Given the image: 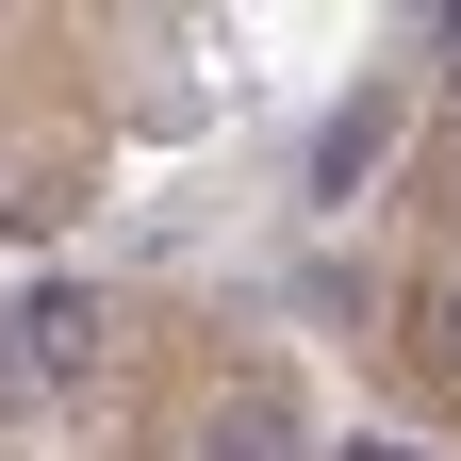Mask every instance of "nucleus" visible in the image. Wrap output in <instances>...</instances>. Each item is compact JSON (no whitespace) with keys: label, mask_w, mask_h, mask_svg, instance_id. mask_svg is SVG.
<instances>
[{"label":"nucleus","mask_w":461,"mask_h":461,"mask_svg":"<svg viewBox=\"0 0 461 461\" xmlns=\"http://www.w3.org/2000/svg\"><path fill=\"white\" fill-rule=\"evenodd\" d=\"M17 395H33V363H17V330H0V412H17Z\"/></svg>","instance_id":"nucleus-6"},{"label":"nucleus","mask_w":461,"mask_h":461,"mask_svg":"<svg viewBox=\"0 0 461 461\" xmlns=\"http://www.w3.org/2000/svg\"><path fill=\"white\" fill-rule=\"evenodd\" d=\"M330 461H429V445H395V429H363V445H330Z\"/></svg>","instance_id":"nucleus-5"},{"label":"nucleus","mask_w":461,"mask_h":461,"mask_svg":"<svg viewBox=\"0 0 461 461\" xmlns=\"http://www.w3.org/2000/svg\"><path fill=\"white\" fill-rule=\"evenodd\" d=\"M429 50H445V83H461V0H445V17H429Z\"/></svg>","instance_id":"nucleus-7"},{"label":"nucleus","mask_w":461,"mask_h":461,"mask_svg":"<svg viewBox=\"0 0 461 461\" xmlns=\"http://www.w3.org/2000/svg\"><path fill=\"white\" fill-rule=\"evenodd\" d=\"M395 165V83H346L330 115H313V198H363Z\"/></svg>","instance_id":"nucleus-1"},{"label":"nucleus","mask_w":461,"mask_h":461,"mask_svg":"<svg viewBox=\"0 0 461 461\" xmlns=\"http://www.w3.org/2000/svg\"><path fill=\"white\" fill-rule=\"evenodd\" d=\"M429 346H445V363H461V264L429 280Z\"/></svg>","instance_id":"nucleus-4"},{"label":"nucleus","mask_w":461,"mask_h":461,"mask_svg":"<svg viewBox=\"0 0 461 461\" xmlns=\"http://www.w3.org/2000/svg\"><path fill=\"white\" fill-rule=\"evenodd\" d=\"M0 330H17V363H33V395L99 363V297H83V280H33V297H17V313H0Z\"/></svg>","instance_id":"nucleus-2"},{"label":"nucleus","mask_w":461,"mask_h":461,"mask_svg":"<svg viewBox=\"0 0 461 461\" xmlns=\"http://www.w3.org/2000/svg\"><path fill=\"white\" fill-rule=\"evenodd\" d=\"M445 198H461V149H445Z\"/></svg>","instance_id":"nucleus-9"},{"label":"nucleus","mask_w":461,"mask_h":461,"mask_svg":"<svg viewBox=\"0 0 461 461\" xmlns=\"http://www.w3.org/2000/svg\"><path fill=\"white\" fill-rule=\"evenodd\" d=\"M198 461H297V412H280L264 379H248V395H214V412H198Z\"/></svg>","instance_id":"nucleus-3"},{"label":"nucleus","mask_w":461,"mask_h":461,"mask_svg":"<svg viewBox=\"0 0 461 461\" xmlns=\"http://www.w3.org/2000/svg\"><path fill=\"white\" fill-rule=\"evenodd\" d=\"M17 214H33V198H17V182H0V230H17Z\"/></svg>","instance_id":"nucleus-8"}]
</instances>
